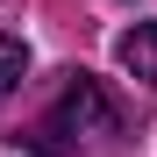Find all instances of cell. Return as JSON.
Here are the masks:
<instances>
[{"instance_id": "2", "label": "cell", "mask_w": 157, "mask_h": 157, "mask_svg": "<svg viewBox=\"0 0 157 157\" xmlns=\"http://www.w3.org/2000/svg\"><path fill=\"white\" fill-rule=\"evenodd\" d=\"M114 57H121L128 71H136L143 86H157V21H143V29H128V36L114 43Z\"/></svg>"}, {"instance_id": "3", "label": "cell", "mask_w": 157, "mask_h": 157, "mask_svg": "<svg viewBox=\"0 0 157 157\" xmlns=\"http://www.w3.org/2000/svg\"><path fill=\"white\" fill-rule=\"evenodd\" d=\"M21 78H29V43H21L14 29H0V100H7Z\"/></svg>"}, {"instance_id": "1", "label": "cell", "mask_w": 157, "mask_h": 157, "mask_svg": "<svg viewBox=\"0 0 157 157\" xmlns=\"http://www.w3.org/2000/svg\"><path fill=\"white\" fill-rule=\"evenodd\" d=\"M121 128V107H114V93L100 86L93 71H64V86L57 100L21 128V150H36V157H71L78 143H93V136H114Z\"/></svg>"}]
</instances>
